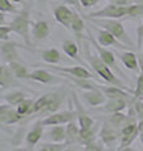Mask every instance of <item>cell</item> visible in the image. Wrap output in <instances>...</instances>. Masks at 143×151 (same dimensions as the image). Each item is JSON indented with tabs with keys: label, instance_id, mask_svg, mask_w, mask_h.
<instances>
[{
	"label": "cell",
	"instance_id": "17",
	"mask_svg": "<svg viewBox=\"0 0 143 151\" xmlns=\"http://www.w3.org/2000/svg\"><path fill=\"white\" fill-rule=\"evenodd\" d=\"M41 136H43V124H38L28 132V135H26L28 145H29L30 147H33L34 145H36L38 142H39Z\"/></svg>",
	"mask_w": 143,
	"mask_h": 151
},
{
	"label": "cell",
	"instance_id": "24",
	"mask_svg": "<svg viewBox=\"0 0 143 151\" xmlns=\"http://www.w3.org/2000/svg\"><path fill=\"white\" fill-rule=\"evenodd\" d=\"M29 78L38 81V82H41V83H49L53 81V76L44 69H38V70L29 73Z\"/></svg>",
	"mask_w": 143,
	"mask_h": 151
},
{
	"label": "cell",
	"instance_id": "29",
	"mask_svg": "<svg viewBox=\"0 0 143 151\" xmlns=\"http://www.w3.org/2000/svg\"><path fill=\"white\" fill-rule=\"evenodd\" d=\"M5 101L11 106H18L20 102H23L25 100V96H24L23 92H11V93H8L5 97Z\"/></svg>",
	"mask_w": 143,
	"mask_h": 151
},
{
	"label": "cell",
	"instance_id": "43",
	"mask_svg": "<svg viewBox=\"0 0 143 151\" xmlns=\"http://www.w3.org/2000/svg\"><path fill=\"white\" fill-rule=\"evenodd\" d=\"M139 65H141V70H143V52L139 57Z\"/></svg>",
	"mask_w": 143,
	"mask_h": 151
},
{
	"label": "cell",
	"instance_id": "4",
	"mask_svg": "<svg viewBox=\"0 0 143 151\" xmlns=\"http://www.w3.org/2000/svg\"><path fill=\"white\" fill-rule=\"evenodd\" d=\"M101 27H103L104 29H107L108 32H111L118 40L131 44V40L128 39V37H127L126 32H124V28H123V25H122V23L114 20V19L107 18V20H103L101 23Z\"/></svg>",
	"mask_w": 143,
	"mask_h": 151
},
{
	"label": "cell",
	"instance_id": "25",
	"mask_svg": "<svg viewBox=\"0 0 143 151\" xmlns=\"http://www.w3.org/2000/svg\"><path fill=\"white\" fill-rule=\"evenodd\" d=\"M9 67H10L11 72L14 73V76H15V78H29V72H28V69L24 67L23 64L18 63L16 60L9 63Z\"/></svg>",
	"mask_w": 143,
	"mask_h": 151
},
{
	"label": "cell",
	"instance_id": "28",
	"mask_svg": "<svg viewBox=\"0 0 143 151\" xmlns=\"http://www.w3.org/2000/svg\"><path fill=\"white\" fill-rule=\"evenodd\" d=\"M41 58L45 60L46 63H50V64H54V63H58L60 60V54L56 49H49V50H44L41 53Z\"/></svg>",
	"mask_w": 143,
	"mask_h": 151
},
{
	"label": "cell",
	"instance_id": "15",
	"mask_svg": "<svg viewBox=\"0 0 143 151\" xmlns=\"http://www.w3.org/2000/svg\"><path fill=\"white\" fill-rule=\"evenodd\" d=\"M15 81V76L11 72L10 67L0 65V87H10Z\"/></svg>",
	"mask_w": 143,
	"mask_h": 151
},
{
	"label": "cell",
	"instance_id": "32",
	"mask_svg": "<svg viewBox=\"0 0 143 151\" xmlns=\"http://www.w3.org/2000/svg\"><path fill=\"white\" fill-rule=\"evenodd\" d=\"M33 103H34V102H33L31 100H24L23 102H20L16 106V111L20 113L21 116H24V115H30V110H31Z\"/></svg>",
	"mask_w": 143,
	"mask_h": 151
},
{
	"label": "cell",
	"instance_id": "6",
	"mask_svg": "<svg viewBox=\"0 0 143 151\" xmlns=\"http://www.w3.org/2000/svg\"><path fill=\"white\" fill-rule=\"evenodd\" d=\"M21 119L23 116L16 110H14L11 105H9V103L8 105H0V124L11 125L16 124Z\"/></svg>",
	"mask_w": 143,
	"mask_h": 151
},
{
	"label": "cell",
	"instance_id": "35",
	"mask_svg": "<svg viewBox=\"0 0 143 151\" xmlns=\"http://www.w3.org/2000/svg\"><path fill=\"white\" fill-rule=\"evenodd\" d=\"M136 98L143 96V70H141V74L138 77V81H137V89H136Z\"/></svg>",
	"mask_w": 143,
	"mask_h": 151
},
{
	"label": "cell",
	"instance_id": "38",
	"mask_svg": "<svg viewBox=\"0 0 143 151\" xmlns=\"http://www.w3.org/2000/svg\"><path fill=\"white\" fill-rule=\"evenodd\" d=\"M84 150L85 151H90V150H93V151H102V150H104V147H102V145L95 144V141H94V142H92V144L85 145Z\"/></svg>",
	"mask_w": 143,
	"mask_h": 151
},
{
	"label": "cell",
	"instance_id": "19",
	"mask_svg": "<svg viewBox=\"0 0 143 151\" xmlns=\"http://www.w3.org/2000/svg\"><path fill=\"white\" fill-rule=\"evenodd\" d=\"M33 35H34V38L38 40L45 39V38L49 35V24L43 20L35 23V25L33 27Z\"/></svg>",
	"mask_w": 143,
	"mask_h": 151
},
{
	"label": "cell",
	"instance_id": "3",
	"mask_svg": "<svg viewBox=\"0 0 143 151\" xmlns=\"http://www.w3.org/2000/svg\"><path fill=\"white\" fill-rule=\"evenodd\" d=\"M10 28L13 32L19 34L28 45H30V35H29V12L26 9L15 17V19L10 23Z\"/></svg>",
	"mask_w": 143,
	"mask_h": 151
},
{
	"label": "cell",
	"instance_id": "5",
	"mask_svg": "<svg viewBox=\"0 0 143 151\" xmlns=\"http://www.w3.org/2000/svg\"><path fill=\"white\" fill-rule=\"evenodd\" d=\"M75 119H78V113L77 111H64L59 113H54L49 117H46L41 121V124L44 126H54V125H61V124H68L70 121H74Z\"/></svg>",
	"mask_w": 143,
	"mask_h": 151
},
{
	"label": "cell",
	"instance_id": "16",
	"mask_svg": "<svg viewBox=\"0 0 143 151\" xmlns=\"http://www.w3.org/2000/svg\"><path fill=\"white\" fill-rule=\"evenodd\" d=\"M0 52H1L3 58L6 62H14L18 59V52L15 49V44L14 43H5L0 47Z\"/></svg>",
	"mask_w": 143,
	"mask_h": 151
},
{
	"label": "cell",
	"instance_id": "37",
	"mask_svg": "<svg viewBox=\"0 0 143 151\" xmlns=\"http://www.w3.org/2000/svg\"><path fill=\"white\" fill-rule=\"evenodd\" d=\"M10 32H13L10 25L9 27H6V25L5 27H0V40H8Z\"/></svg>",
	"mask_w": 143,
	"mask_h": 151
},
{
	"label": "cell",
	"instance_id": "12",
	"mask_svg": "<svg viewBox=\"0 0 143 151\" xmlns=\"http://www.w3.org/2000/svg\"><path fill=\"white\" fill-rule=\"evenodd\" d=\"M129 101L127 100H123V98H109V101H107L104 103V111H108V112H121L123 111L124 108L128 106Z\"/></svg>",
	"mask_w": 143,
	"mask_h": 151
},
{
	"label": "cell",
	"instance_id": "39",
	"mask_svg": "<svg viewBox=\"0 0 143 151\" xmlns=\"http://www.w3.org/2000/svg\"><path fill=\"white\" fill-rule=\"evenodd\" d=\"M79 1L84 8H90V6H94L99 0H79Z\"/></svg>",
	"mask_w": 143,
	"mask_h": 151
},
{
	"label": "cell",
	"instance_id": "13",
	"mask_svg": "<svg viewBox=\"0 0 143 151\" xmlns=\"http://www.w3.org/2000/svg\"><path fill=\"white\" fill-rule=\"evenodd\" d=\"M74 100H75V105H77V113H78V121H79L80 129H90V127H93L94 126V121L87 115V112L84 111V108L78 102V100L75 98V96H74Z\"/></svg>",
	"mask_w": 143,
	"mask_h": 151
},
{
	"label": "cell",
	"instance_id": "21",
	"mask_svg": "<svg viewBox=\"0 0 143 151\" xmlns=\"http://www.w3.org/2000/svg\"><path fill=\"white\" fill-rule=\"evenodd\" d=\"M95 141V131H94V126L90 129H80L79 130V142L88 145L92 144Z\"/></svg>",
	"mask_w": 143,
	"mask_h": 151
},
{
	"label": "cell",
	"instance_id": "26",
	"mask_svg": "<svg viewBox=\"0 0 143 151\" xmlns=\"http://www.w3.org/2000/svg\"><path fill=\"white\" fill-rule=\"evenodd\" d=\"M61 101H63V96H61L59 92L51 93L50 101H49L48 106L44 108V111H43V112H46V113H48V112H54V111H56V110H58V108L60 107Z\"/></svg>",
	"mask_w": 143,
	"mask_h": 151
},
{
	"label": "cell",
	"instance_id": "33",
	"mask_svg": "<svg viewBox=\"0 0 143 151\" xmlns=\"http://www.w3.org/2000/svg\"><path fill=\"white\" fill-rule=\"evenodd\" d=\"M65 146H68V144H61V142H54V144H44L40 147L41 151H60L64 150Z\"/></svg>",
	"mask_w": 143,
	"mask_h": 151
},
{
	"label": "cell",
	"instance_id": "2",
	"mask_svg": "<svg viewBox=\"0 0 143 151\" xmlns=\"http://www.w3.org/2000/svg\"><path fill=\"white\" fill-rule=\"evenodd\" d=\"M84 55H85V58L88 59L89 64L93 67V69L101 76L104 81H107V82L112 83V84H116V86H118V87H124L123 83L112 73V70L109 69V67L103 62L101 58H99V57L93 55L92 53H90V49H89L88 44H84Z\"/></svg>",
	"mask_w": 143,
	"mask_h": 151
},
{
	"label": "cell",
	"instance_id": "18",
	"mask_svg": "<svg viewBox=\"0 0 143 151\" xmlns=\"http://www.w3.org/2000/svg\"><path fill=\"white\" fill-rule=\"evenodd\" d=\"M98 42L101 45H104V47H108V45H114V44H118V39L114 37L111 32H108L107 29H99L98 32Z\"/></svg>",
	"mask_w": 143,
	"mask_h": 151
},
{
	"label": "cell",
	"instance_id": "9",
	"mask_svg": "<svg viewBox=\"0 0 143 151\" xmlns=\"http://www.w3.org/2000/svg\"><path fill=\"white\" fill-rule=\"evenodd\" d=\"M73 15L74 13L70 10V9L68 6H64V5H60L58 8H55L54 10V17L55 19L58 20L61 25L64 27H70L72 24V19H73Z\"/></svg>",
	"mask_w": 143,
	"mask_h": 151
},
{
	"label": "cell",
	"instance_id": "1",
	"mask_svg": "<svg viewBox=\"0 0 143 151\" xmlns=\"http://www.w3.org/2000/svg\"><path fill=\"white\" fill-rule=\"evenodd\" d=\"M143 14V5H117V4H109L98 12L89 14V18H103V19H118L122 17H137Z\"/></svg>",
	"mask_w": 143,
	"mask_h": 151
},
{
	"label": "cell",
	"instance_id": "36",
	"mask_svg": "<svg viewBox=\"0 0 143 151\" xmlns=\"http://www.w3.org/2000/svg\"><path fill=\"white\" fill-rule=\"evenodd\" d=\"M139 106V105H138ZM138 115H139V122H138V135H139V139L143 144V111L141 110L139 106V111H138Z\"/></svg>",
	"mask_w": 143,
	"mask_h": 151
},
{
	"label": "cell",
	"instance_id": "22",
	"mask_svg": "<svg viewBox=\"0 0 143 151\" xmlns=\"http://www.w3.org/2000/svg\"><path fill=\"white\" fill-rule=\"evenodd\" d=\"M50 98H51V93L44 94V96H41L40 98H38V100H36L34 103H33L30 113H39V112H43V111H44V108L48 106V103H49Z\"/></svg>",
	"mask_w": 143,
	"mask_h": 151
},
{
	"label": "cell",
	"instance_id": "45",
	"mask_svg": "<svg viewBox=\"0 0 143 151\" xmlns=\"http://www.w3.org/2000/svg\"><path fill=\"white\" fill-rule=\"evenodd\" d=\"M14 3H20V1H23V0H13Z\"/></svg>",
	"mask_w": 143,
	"mask_h": 151
},
{
	"label": "cell",
	"instance_id": "27",
	"mask_svg": "<svg viewBox=\"0 0 143 151\" xmlns=\"http://www.w3.org/2000/svg\"><path fill=\"white\" fill-rule=\"evenodd\" d=\"M121 58H122V62L124 63V65L128 69H132V70L138 69V62H137V57L134 53L127 52V53L122 54Z\"/></svg>",
	"mask_w": 143,
	"mask_h": 151
},
{
	"label": "cell",
	"instance_id": "42",
	"mask_svg": "<svg viewBox=\"0 0 143 151\" xmlns=\"http://www.w3.org/2000/svg\"><path fill=\"white\" fill-rule=\"evenodd\" d=\"M5 23V18H4L3 12H0V24H4Z\"/></svg>",
	"mask_w": 143,
	"mask_h": 151
},
{
	"label": "cell",
	"instance_id": "11",
	"mask_svg": "<svg viewBox=\"0 0 143 151\" xmlns=\"http://www.w3.org/2000/svg\"><path fill=\"white\" fill-rule=\"evenodd\" d=\"M92 39V43L94 44V48L95 50L98 52V55H99V58H101L104 63H106L108 67H112V68H116L117 65H116V59H114V55L112 52H109L107 49H104L101 47V44H97V42H95L93 38H90Z\"/></svg>",
	"mask_w": 143,
	"mask_h": 151
},
{
	"label": "cell",
	"instance_id": "7",
	"mask_svg": "<svg viewBox=\"0 0 143 151\" xmlns=\"http://www.w3.org/2000/svg\"><path fill=\"white\" fill-rule=\"evenodd\" d=\"M84 100L90 106H99V105H104L107 102V96L99 88L87 89L84 93Z\"/></svg>",
	"mask_w": 143,
	"mask_h": 151
},
{
	"label": "cell",
	"instance_id": "8",
	"mask_svg": "<svg viewBox=\"0 0 143 151\" xmlns=\"http://www.w3.org/2000/svg\"><path fill=\"white\" fill-rule=\"evenodd\" d=\"M49 68L58 70V72H63V73H68L70 76H74V77L78 78H92L93 74L88 72L85 68L78 67V65H74V67H54V65H49Z\"/></svg>",
	"mask_w": 143,
	"mask_h": 151
},
{
	"label": "cell",
	"instance_id": "34",
	"mask_svg": "<svg viewBox=\"0 0 143 151\" xmlns=\"http://www.w3.org/2000/svg\"><path fill=\"white\" fill-rule=\"evenodd\" d=\"M0 12L14 13V12H16V9L9 0H0Z\"/></svg>",
	"mask_w": 143,
	"mask_h": 151
},
{
	"label": "cell",
	"instance_id": "44",
	"mask_svg": "<svg viewBox=\"0 0 143 151\" xmlns=\"http://www.w3.org/2000/svg\"><path fill=\"white\" fill-rule=\"evenodd\" d=\"M139 106H141V110L143 111V102H141V103H139Z\"/></svg>",
	"mask_w": 143,
	"mask_h": 151
},
{
	"label": "cell",
	"instance_id": "14",
	"mask_svg": "<svg viewBox=\"0 0 143 151\" xmlns=\"http://www.w3.org/2000/svg\"><path fill=\"white\" fill-rule=\"evenodd\" d=\"M99 89H102L104 92V94L107 96V98H123V100H127L131 102V94L124 92L123 89L121 88H117V87H102V86H98Z\"/></svg>",
	"mask_w": 143,
	"mask_h": 151
},
{
	"label": "cell",
	"instance_id": "40",
	"mask_svg": "<svg viewBox=\"0 0 143 151\" xmlns=\"http://www.w3.org/2000/svg\"><path fill=\"white\" fill-rule=\"evenodd\" d=\"M113 4H117V5H129L132 0H109Z\"/></svg>",
	"mask_w": 143,
	"mask_h": 151
},
{
	"label": "cell",
	"instance_id": "41",
	"mask_svg": "<svg viewBox=\"0 0 143 151\" xmlns=\"http://www.w3.org/2000/svg\"><path fill=\"white\" fill-rule=\"evenodd\" d=\"M68 4H70V5H74V6H78L79 5V0H65Z\"/></svg>",
	"mask_w": 143,
	"mask_h": 151
},
{
	"label": "cell",
	"instance_id": "10",
	"mask_svg": "<svg viewBox=\"0 0 143 151\" xmlns=\"http://www.w3.org/2000/svg\"><path fill=\"white\" fill-rule=\"evenodd\" d=\"M119 132H121V130H118L117 127H114L111 122H108V124L106 122L102 131H101V134H99V136H101V139L106 144H112L117 140Z\"/></svg>",
	"mask_w": 143,
	"mask_h": 151
},
{
	"label": "cell",
	"instance_id": "31",
	"mask_svg": "<svg viewBox=\"0 0 143 151\" xmlns=\"http://www.w3.org/2000/svg\"><path fill=\"white\" fill-rule=\"evenodd\" d=\"M70 28L74 30L75 34H80V33L84 30V23H83L82 19H80V17L78 15V14H75V13L73 15V19H72Z\"/></svg>",
	"mask_w": 143,
	"mask_h": 151
},
{
	"label": "cell",
	"instance_id": "20",
	"mask_svg": "<svg viewBox=\"0 0 143 151\" xmlns=\"http://www.w3.org/2000/svg\"><path fill=\"white\" fill-rule=\"evenodd\" d=\"M79 141V130L77 125H75L74 121L68 122V126H66V137H65V142L70 145Z\"/></svg>",
	"mask_w": 143,
	"mask_h": 151
},
{
	"label": "cell",
	"instance_id": "30",
	"mask_svg": "<svg viewBox=\"0 0 143 151\" xmlns=\"http://www.w3.org/2000/svg\"><path fill=\"white\" fill-rule=\"evenodd\" d=\"M63 50L68 54L70 58H77V54H78V45L72 40H66L64 42L63 44Z\"/></svg>",
	"mask_w": 143,
	"mask_h": 151
},
{
	"label": "cell",
	"instance_id": "23",
	"mask_svg": "<svg viewBox=\"0 0 143 151\" xmlns=\"http://www.w3.org/2000/svg\"><path fill=\"white\" fill-rule=\"evenodd\" d=\"M49 136L51 141H54V142H64L66 137V129L63 126L54 125V127L49 132Z\"/></svg>",
	"mask_w": 143,
	"mask_h": 151
}]
</instances>
